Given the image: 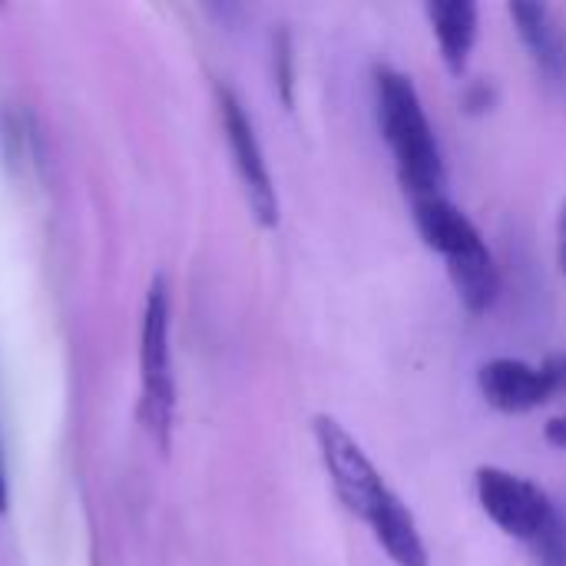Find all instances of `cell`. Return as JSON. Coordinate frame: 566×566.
Instances as JSON below:
<instances>
[{"label": "cell", "mask_w": 566, "mask_h": 566, "mask_svg": "<svg viewBox=\"0 0 566 566\" xmlns=\"http://www.w3.org/2000/svg\"><path fill=\"white\" fill-rule=\"evenodd\" d=\"M375 113L378 129L395 156L398 179L405 192L415 199L444 196L448 186V163L438 143V133L424 113L418 86L408 73L378 63L375 66Z\"/></svg>", "instance_id": "1"}, {"label": "cell", "mask_w": 566, "mask_h": 566, "mask_svg": "<svg viewBox=\"0 0 566 566\" xmlns=\"http://www.w3.org/2000/svg\"><path fill=\"white\" fill-rule=\"evenodd\" d=\"M139 385H143L139 418L159 454H169L172 421H176V375H172V345H169V285L163 275L149 282L146 305H143Z\"/></svg>", "instance_id": "2"}, {"label": "cell", "mask_w": 566, "mask_h": 566, "mask_svg": "<svg viewBox=\"0 0 566 566\" xmlns=\"http://www.w3.org/2000/svg\"><path fill=\"white\" fill-rule=\"evenodd\" d=\"M312 434H315L322 464L328 471V481H332L338 501L345 504V511L352 517L371 524L385 511V504L395 497V491L388 488V481L381 478L375 461L365 454V448L348 434V428L338 418L315 415Z\"/></svg>", "instance_id": "3"}, {"label": "cell", "mask_w": 566, "mask_h": 566, "mask_svg": "<svg viewBox=\"0 0 566 566\" xmlns=\"http://www.w3.org/2000/svg\"><path fill=\"white\" fill-rule=\"evenodd\" d=\"M474 488L484 514L514 541L537 547L554 527H560L557 507L547 491L521 474H511L504 468H478Z\"/></svg>", "instance_id": "4"}, {"label": "cell", "mask_w": 566, "mask_h": 566, "mask_svg": "<svg viewBox=\"0 0 566 566\" xmlns=\"http://www.w3.org/2000/svg\"><path fill=\"white\" fill-rule=\"evenodd\" d=\"M216 106H219L222 133H226V143H229V153H232V166H235V172L242 179L252 219L262 229H275L279 226V192H275L262 143L255 136L252 116L245 113L235 90L226 86V83H216Z\"/></svg>", "instance_id": "5"}, {"label": "cell", "mask_w": 566, "mask_h": 566, "mask_svg": "<svg viewBox=\"0 0 566 566\" xmlns=\"http://www.w3.org/2000/svg\"><path fill=\"white\" fill-rule=\"evenodd\" d=\"M415 226L424 239V245L431 252H438L444 259L448 269L474 262L491 255L481 229L468 219V212H461L448 196H431V199H415Z\"/></svg>", "instance_id": "6"}, {"label": "cell", "mask_w": 566, "mask_h": 566, "mask_svg": "<svg viewBox=\"0 0 566 566\" xmlns=\"http://www.w3.org/2000/svg\"><path fill=\"white\" fill-rule=\"evenodd\" d=\"M478 388L484 401L501 415H527L554 401L557 388L544 365H527L521 358H491L478 371Z\"/></svg>", "instance_id": "7"}, {"label": "cell", "mask_w": 566, "mask_h": 566, "mask_svg": "<svg viewBox=\"0 0 566 566\" xmlns=\"http://www.w3.org/2000/svg\"><path fill=\"white\" fill-rule=\"evenodd\" d=\"M424 13L438 36V50H441L448 73L461 80L468 73L471 53L478 43V23H481L478 3L474 0H428Z\"/></svg>", "instance_id": "8"}, {"label": "cell", "mask_w": 566, "mask_h": 566, "mask_svg": "<svg viewBox=\"0 0 566 566\" xmlns=\"http://www.w3.org/2000/svg\"><path fill=\"white\" fill-rule=\"evenodd\" d=\"M368 527L395 566H431L424 537L418 531V521L398 494L385 504V511Z\"/></svg>", "instance_id": "9"}, {"label": "cell", "mask_w": 566, "mask_h": 566, "mask_svg": "<svg viewBox=\"0 0 566 566\" xmlns=\"http://www.w3.org/2000/svg\"><path fill=\"white\" fill-rule=\"evenodd\" d=\"M524 46L531 50V60L537 63V70L551 80H557L564 73V43L560 33L554 27V17L544 3H511L507 7Z\"/></svg>", "instance_id": "10"}, {"label": "cell", "mask_w": 566, "mask_h": 566, "mask_svg": "<svg viewBox=\"0 0 566 566\" xmlns=\"http://www.w3.org/2000/svg\"><path fill=\"white\" fill-rule=\"evenodd\" d=\"M272 83L285 109L295 106V40L289 27L272 33Z\"/></svg>", "instance_id": "11"}, {"label": "cell", "mask_w": 566, "mask_h": 566, "mask_svg": "<svg viewBox=\"0 0 566 566\" xmlns=\"http://www.w3.org/2000/svg\"><path fill=\"white\" fill-rule=\"evenodd\" d=\"M461 103H464V109H468L471 116H481V113L494 109V103H497V86H494L491 80H471V83L464 86Z\"/></svg>", "instance_id": "12"}, {"label": "cell", "mask_w": 566, "mask_h": 566, "mask_svg": "<svg viewBox=\"0 0 566 566\" xmlns=\"http://www.w3.org/2000/svg\"><path fill=\"white\" fill-rule=\"evenodd\" d=\"M537 554H541V566H566L564 524H560V527H554V531L537 544Z\"/></svg>", "instance_id": "13"}, {"label": "cell", "mask_w": 566, "mask_h": 566, "mask_svg": "<svg viewBox=\"0 0 566 566\" xmlns=\"http://www.w3.org/2000/svg\"><path fill=\"white\" fill-rule=\"evenodd\" d=\"M541 365H544V371H547V378L554 381V388H557V395H560V391H566V352H557V355H551V358H544Z\"/></svg>", "instance_id": "14"}, {"label": "cell", "mask_w": 566, "mask_h": 566, "mask_svg": "<svg viewBox=\"0 0 566 566\" xmlns=\"http://www.w3.org/2000/svg\"><path fill=\"white\" fill-rule=\"evenodd\" d=\"M544 438H547L554 448L566 451V415H557V418H551V421L544 424Z\"/></svg>", "instance_id": "15"}, {"label": "cell", "mask_w": 566, "mask_h": 566, "mask_svg": "<svg viewBox=\"0 0 566 566\" xmlns=\"http://www.w3.org/2000/svg\"><path fill=\"white\" fill-rule=\"evenodd\" d=\"M557 262H560V272L566 275V202L557 212Z\"/></svg>", "instance_id": "16"}, {"label": "cell", "mask_w": 566, "mask_h": 566, "mask_svg": "<svg viewBox=\"0 0 566 566\" xmlns=\"http://www.w3.org/2000/svg\"><path fill=\"white\" fill-rule=\"evenodd\" d=\"M7 511V478H3V461H0V514Z\"/></svg>", "instance_id": "17"}]
</instances>
